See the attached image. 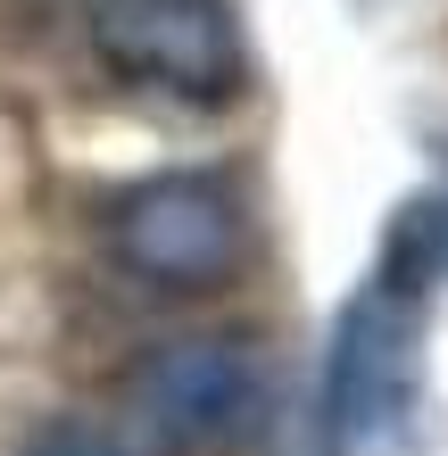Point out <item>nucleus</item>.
<instances>
[{
	"label": "nucleus",
	"mask_w": 448,
	"mask_h": 456,
	"mask_svg": "<svg viewBox=\"0 0 448 456\" xmlns=\"http://www.w3.org/2000/svg\"><path fill=\"white\" fill-rule=\"evenodd\" d=\"M424 423V290L365 274L332 315L324 348V448L332 456H407Z\"/></svg>",
	"instance_id": "nucleus-1"
},
{
	"label": "nucleus",
	"mask_w": 448,
	"mask_h": 456,
	"mask_svg": "<svg viewBox=\"0 0 448 456\" xmlns=\"http://www.w3.org/2000/svg\"><path fill=\"white\" fill-rule=\"evenodd\" d=\"M274 373L249 340H167L125 373V448L134 456H232L266 432Z\"/></svg>",
	"instance_id": "nucleus-2"
},
{
	"label": "nucleus",
	"mask_w": 448,
	"mask_h": 456,
	"mask_svg": "<svg viewBox=\"0 0 448 456\" xmlns=\"http://www.w3.org/2000/svg\"><path fill=\"white\" fill-rule=\"evenodd\" d=\"M92 59L175 109H224L249 84V50L224 0H92Z\"/></svg>",
	"instance_id": "nucleus-3"
},
{
	"label": "nucleus",
	"mask_w": 448,
	"mask_h": 456,
	"mask_svg": "<svg viewBox=\"0 0 448 456\" xmlns=\"http://www.w3.org/2000/svg\"><path fill=\"white\" fill-rule=\"evenodd\" d=\"M109 249L150 290H224L249 257V208L224 175H150L109 208Z\"/></svg>",
	"instance_id": "nucleus-4"
},
{
	"label": "nucleus",
	"mask_w": 448,
	"mask_h": 456,
	"mask_svg": "<svg viewBox=\"0 0 448 456\" xmlns=\"http://www.w3.org/2000/svg\"><path fill=\"white\" fill-rule=\"evenodd\" d=\"M25 456H134V448H125L117 432H92V423H50Z\"/></svg>",
	"instance_id": "nucleus-5"
}]
</instances>
